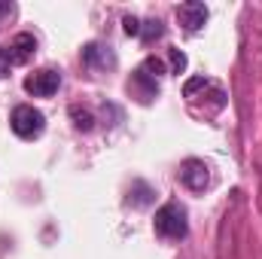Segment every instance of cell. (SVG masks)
<instances>
[{
	"label": "cell",
	"instance_id": "cell-1",
	"mask_svg": "<svg viewBox=\"0 0 262 259\" xmlns=\"http://www.w3.org/2000/svg\"><path fill=\"white\" fill-rule=\"evenodd\" d=\"M186 207L180 201H168L156 210V220H152V229L159 238L165 241H183L186 232H189V220H186Z\"/></svg>",
	"mask_w": 262,
	"mask_h": 259
},
{
	"label": "cell",
	"instance_id": "cell-15",
	"mask_svg": "<svg viewBox=\"0 0 262 259\" xmlns=\"http://www.w3.org/2000/svg\"><path fill=\"white\" fill-rule=\"evenodd\" d=\"M12 12H15V6H12V3H6V0H0V21H3L6 15H12Z\"/></svg>",
	"mask_w": 262,
	"mask_h": 259
},
{
	"label": "cell",
	"instance_id": "cell-14",
	"mask_svg": "<svg viewBox=\"0 0 262 259\" xmlns=\"http://www.w3.org/2000/svg\"><path fill=\"white\" fill-rule=\"evenodd\" d=\"M9 73V55H6V49H0V79Z\"/></svg>",
	"mask_w": 262,
	"mask_h": 259
},
{
	"label": "cell",
	"instance_id": "cell-3",
	"mask_svg": "<svg viewBox=\"0 0 262 259\" xmlns=\"http://www.w3.org/2000/svg\"><path fill=\"white\" fill-rule=\"evenodd\" d=\"M58 89H61V73L52 70V67L34 70V73L25 76V92L34 95V98H52Z\"/></svg>",
	"mask_w": 262,
	"mask_h": 259
},
{
	"label": "cell",
	"instance_id": "cell-7",
	"mask_svg": "<svg viewBox=\"0 0 262 259\" xmlns=\"http://www.w3.org/2000/svg\"><path fill=\"white\" fill-rule=\"evenodd\" d=\"M37 52V40L34 34H15V40L9 43V64H28Z\"/></svg>",
	"mask_w": 262,
	"mask_h": 259
},
{
	"label": "cell",
	"instance_id": "cell-4",
	"mask_svg": "<svg viewBox=\"0 0 262 259\" xmlns=\"http://www.w3.org/2000/svg\"><path fill=\"white\" fill-rule=\"evenodd\" d=\"M180 183H183L186 189H192V192L207 189V183H210V168H207L201 159H186V162L180 165Z\"/></svg>",
	"mask_w": 262,
	"mask_h": 259
},
{
	"label": "cell",
	"instance_id": "cell-8",
	"mask_svg": "<svg viewBox=\"0 0 262 259\" xmlns=\"http://www.w3.org/2000/svg\"><path fill=\"white\" fill-rule=\"evenodd\" d=\"M128 92H134L140 101H149V98H156V95H159V79H156V76H149L143 67H137V70L131 73V79H128Z\"/></svg>",
	"mask_w": 262,
	"mask_h": 259
},
{
	"label": "cell",
	"instance_id": "cell-6",
	"mask_svg": "<svg viewBox=\"0 0 262 259\" xmlns=\"http://www.w3.org/2000/svg\"><path fill=\"white\" fill-rule=\"evenodd\" d=\"M82 61L92 70H110V67H116V52L107 43H89L82 49Z\"/></svg>",
	"mask_w": 262,
	"mask_h": 259
},
{
	"label": "cell",
	"instance_id": "cell-11",
	"mask_svg": "<svg viewBox=\"0 0 262 259\" xmlns=\"http://www.w3.org/2000/svg\"><path fill=\"white\" fill-rule=\"evenodd\" d=\"M186 70V55L180 49H171V73H183Z\"/></svg>",
	"mask_w": 262,
	"mask_h": 259
},
{
	"label": "cell",
	"instance_id": "cell-13",
	"mask_svg": "<svg viewBox=\"0 0 262 259\" xmlns=\"http://www.w3.org/2000/svg\"><path fill=\"white\" fill-rule=\"evenodd\" d=\"M125 34H128V37H140V21H137V18L125 15Z\"/></svg>",
	"mask_w": 262,
	"mask_h": 259
},
{
	"label": "cell",
	"instance_id": "cell-5",
	"mask_svg": "<svg viewBox=\"0 0 262 259\" xmlns=\"http://www.w3.org/2000/svg\"><path fill=\"white\" fill-rule=\"evenodd\" d=\"M177 18H180L183 31L195 34V31H201V28L207 25L210 12H207V6H204V3H198V0H186V3H180V6H177Z\"/></svg>",
	"mask_w": 262,
	"mask_h": 259
},
{
	"label": "cell",
	"instance_id": "cell-12",
	"mask_svg": "<svg viewBox=\"0 0 262 259\" xmlns=\"http://www.w3.org/2000/svg\"><path fill=\"white\" fill-rule=\"evenodd\" d=\"M204 85H207V79H204V76H195V79H189V82L183 85V95H186V98H192L198 89H204Z\"/></svg>",
	"mask_w": 262,
	"mask_h": 259
},
{
	"label": "cell",
	"instance_id": "cell-2",
	"mask_svg": "<svg viewBox=\"0 0 262 259\" xmlns=\"http://www.w3.org/2000/svg\"><path fill=\"white\" fill-rule=\"evenodd\" d=\"M9 128L15 131L21 140H34V137H40L46 131V116L37 107H31V104H18L12 110V116H9Z\"/></svg>",
	"mask_w": 262,
	"mask_h": 259
},
{
	"label": "cell",
	"instance_id": "cell-10",
	"mask_svg": "<svg viewBox=\"0 0 262 259\" xmlns=\"http://www.w3.org/2000/svg\"><path fill=\"white\" fill-rule=\"evenodd\" d=\"M70 116L76 119V128H79V131H89V128H92V113H89V110L73 107V110H70Z\"/></svg>",
	"mask_w": 262,
	"mask_h": 259
},
{
	"label": "cell",
	"instance_id": "cell-9",
	"mask_svg": "<svg viewBox=\"0 0 262 259\" xmlns=\"http://www.w3.org/2000/svg\"><path fill=\"white\" fill-rule=\"evenodd\" d=\"M162 34H165V25H162L159 18H156V21H152V18H149V21H140V40H143V43H152V40H159Z\"/></svg>",
	"mask_w": 262,
	"mask_h": 259
}]
</instances>
